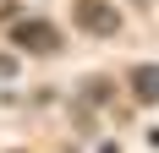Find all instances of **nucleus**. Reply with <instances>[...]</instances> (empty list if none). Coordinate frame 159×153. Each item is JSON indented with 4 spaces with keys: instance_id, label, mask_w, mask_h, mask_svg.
Segmentation results:
<instances>
[{
    "instance_id": "obj_3",
    "label": "nucleus",
    "mask_w": 159,
    "mask_h": 153,
    "mask_svg": "<svg viewBox=\"0 0 159 153\" xmlns=\"http://www.w3.org/2000/svg\"><path fill=\"white\" fill-rule=\"evenodd\" d=\"M132 93L143 104H154V66H132Z\"/></svg>"
},
{
    "instance_id": "obj_1",
    "label": "nucleus",
    "mask_w": 159,
    "mask_h": 153,
    "mask_svg": "<svg viewBox=\"0 0 159 153\" xmlns=\"http://www.w3.org/2000/svg\"><path fill=\"white\" fill-rule=\"evenodd\" d=\"M11 44L22 49V55H61V28L55 22H44V16H28V22H16L11 28Z\"/></svg>"
},
{
    "instance_id": "obj_2",
    "label": "nucleus",
    "mask_w": 159,
    "mask_h": 153,
    "mask_svg": "<svg viewBox=\"0 0 159 153\" xmlns=\"http://www.w3.org/2000/svg\"><path fill=\"white\" fill-rule=\"evenodd\" d=\"M71 22L82 33H93V38H115L121 33V11L110 0H71Z\"/></svg>"
},
{
    "instance_id": "obj_4",
    "label": "nucleus",
    "mask_w": 159,
    "mask_h": 153,
    "mask_svg": "<svg viewBox=\"0 0 159 153\" xmlns=\"http://www.w3.org/2000/svg\"><path fill=\"white\" fill-rule=\"evenodd\" d=\"M16 71V60H11V55H0V76H11Z\"/></svg>"
},
{
    "instance_id": "obj_5",
    "label": "nucleus",
    "mask_w": 159,
    "mask_h": 153,
    "mask_svg": "<svg viewBox=\"0 0 159 153\" xmlns=\"http://www.w3.org/2000/svg\"><path fill=\"white\" fill-rule=\"evenodd\" d=\"M137 6H148V0H137Z\"/></svg>"
}]
</instances>
